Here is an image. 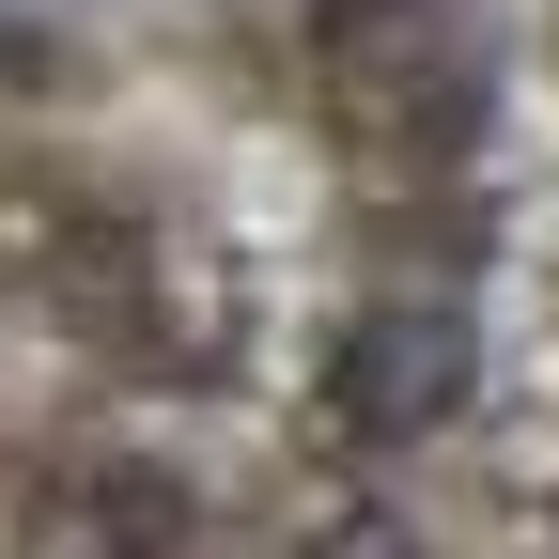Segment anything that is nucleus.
Segmentation results:
<instances>
[{
    "mask_svg": "<svg viewBox=\"0 0 559 559\" xmlns=\"http://www.w3.org/2000/svg\"><path fill=\"white\" fill-rule=\"evenodd\" d=\"M311 94L373 156H451L481 124V32L451 0H311Z\"/></svg>",
    "mask_w": 559,
    "mask_h": 559,
    "instance_id": "f257e3e1",
    "label": "nucleus"
},
{
    "mask_svg": "<svg viewBox=\"0 0 559 559\" xmlns=\"http://www.w3.org/2000/svg\"><path fill=\"white\" fill-rule=\"evenodd\" d=\"M481 404V311L466 296H373L358 326L326 342V419L358 451H419V436H451V419Z\"/></svg>",
    "mask_w": 559,
    "mask_h": 559,
    "instance_id": "f03ea898",
    "label": "nucleus"
},
{
    "mask_svg": "<svg viewBox=\"0 0 559 559\" xmlns=\"http://www.w3.org/2000/svg\"><path fill=\"white\" fill-rule=\"evenodd\" d=\"M32 559H202V513H187V481L109 466V481H79V498H47Z\"/></svg>",
    "mask_w": 559,
    "mask_h": 559,
    "instance_id": "7ed1b4c3",
    "label": "nucleus"
},
{
    "mask_svg": "<svg viewBox=\"0 0 559 559\" xmlns=\"http://www.w3.org/2000/svg\"><path fill=\"white\" fill-rule=\"evenodd\" d=\"M311 559H419V513H389V498H326V513H311Z\"/></svg>",
    "mask_w": 559,
    "mask_h": 559,
    "instance_id": "20e7f679",
    "label": "nucleus"
}]
</instances>
